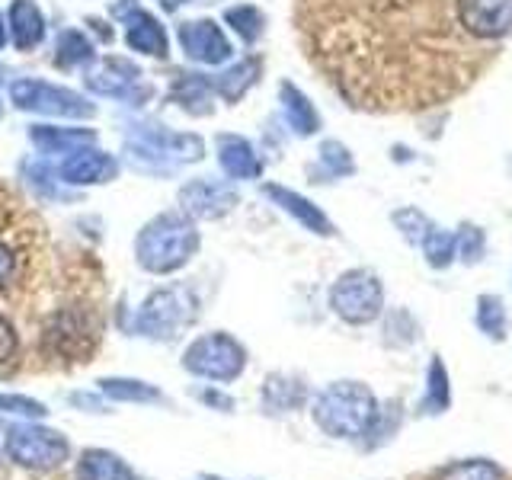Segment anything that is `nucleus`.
Returning <instances> with one entry per match:
<instances>
[{
	"label": "nucleus",
	"instance_id": "nucleus-17",
	"mask_svg": "<svg viewBox=\"0 0 512 480\" xmlns=\"http://www.w3.org/2000/svg\"><path fill=\"white\" fill-rule=\"evenodd\" d=\"M279 96H282V112H285L288 128L301 138L314 135L320 128V116H317V109L311 106L308 96H304L295 84H288V80L279 87Z\"/></svg>",
	"mask_w": 512,
	"mask_h": 480
},
{
	"label": "nucleus",
	"instance_id": "nucleus-27",
	"mask_svg": "<svg viewBox=\"0 0 512 480\" xmlns=\"http://www.w3.org/2000/svg\"><path fill=\"white\" fill-rule=\"evenodd\" d=\"M452 404V388H448V375L442 359H432L429 365V381H426V397H423V410L429 413H442Z\"/></svg>",
	"mask_w": 512,
	"mask_h": 480
},
{
	"label": "nucleus",
	"instance_id": "nucleus-4",
	"mask_svg": "<svg viewBox=\"0 0 512 480\" xmlns=\"http://www.w3.org/2000/svg\"><path fill=\"white\" fill-rule=\"evenodd\" d=\"M4 455L26 471H55L71 455V442L58 429L39 423H13L4 429Z\"/></svg>",
	"mask_w": 512,
	"mask_h": 480
},
{
	"label": "nucleus",
	"instance_id": "nucleus-6",
	"mask_svg": "<svg viewBox=\"0 0 512 480\" xmlns=\"http://www.w3.org/2000/svg\"><path fill=\"white\" fill-rule=\"evenodd\" d=\"M330 308L352 327L372 324L384 308V288L372 269H349L330 288Z\"/></svg>",
	"mask_w": 512,
	"mask_h": 480
},
{
	"label": "nucleus",
	"instance_id": "nucleus-11",
	"mask_svg": "<svg viewBox=\"0 0 512 480\" xmlns=\"http://www.w3.org/2000/svg\"><path fill=\"white\" fill-rule=\"evenodd\" d=\"M180 202H183V212H189L192 218H221L237 205V192L224 183L196 180L183 186Z\"/></svg>",
	"mask_w": 512,
	"mask_h": 480
},
{
	"label": "nucleus",
	"instance_id": "nucleus-9",
	"mask_svg": "<svg viewBox=\"0 0 512 480\" xmlns=\"http://www.w3.org/2000/svg\"><path fill=\"white\" fill-rule=\"evenodd\" d=\"M10 96L20 109L48 112V116H93V106H87L77 93L42 84V80H16Z\"/></svg>",
	"mask_w": 512,
	"mask_h": 480
},
{
	"label": "nucleus",
	"instance_id": "nucleus-8",
	"mask_svg": "<svg viewBox=\"0 0 512 480\" xmlns=\"http://www.w3.org/2000/svg\"><path fill=\"white\" fill-rule=\"evenodd\" d=\"M96 324L90 320L87 311L80 308H64L61 314H55L52 320L45 324L42 330V343L45 349L52 352V356H61V359H84L93 352L96 346Z\"/></svg>",
	"mask_w": 512,
	"mask_h": 480
},
{
	"label": "nucleus",
	"instance_id": "nucleus-23",
	"mask_svg": "<svg viewBox=\"0 0 512 480\" xmlns=\"http://www.w3.org/2000/svg\"><path fill=\"white\" fill-rule=\"evenodd\" d=\"M260 71H263V61L256 58V55H250V58H244V61H237L231 71L218 74L215 90H218L228 103H237L240 96H244V93L256 84V77H260Z\"/></svg>",
	"mask_w": 512,
	"mask_h": 480
},
{
	"label": "nucleus",
	"instance_id": "nucleus-25",
	"mask_svg": "<svg viewBox=\"0 0 512 480\" xmlns=\"http://www.w3.org/2000/svg\"><path fill=\"white\" fill-rule=\"evenodd\" d=\"M423 253H426V263L432 266V269H445V266H452V260H455V253H458V240H455V234L452 231H442V228H432L426 231V237H423Z\"/></svg>",
	"mask_w": 512,
	"mask_h": 480
},
{
	"label": "nucleus",
	"instance_id": "nucleus-22",
	"mask_svg": "<svg viewBox=\"0 0 512 480\" xmlns=\"http://www.w3.org/2000/svg\"><path fill=\"white\" fill-rule=\"evenodd\" d=\"M100 394L109 400H119V404H157L164 400L154 384L138 381V378H100Z\"/></svg>",
	"mask_w": 512,
	"mask_h": 480
},
{
	"label": "nucleus",
	"instance_id": "nucleus-29",
	"mask_svg": "<svg viewBox=\"0 0 512 480\" xmlns=\"http://www.w3.org/2000/svg\"><path fill=\"white\" fill-rule=\"evenodd\" d=\"M90 58H93V52H90V42L84 39V32H77V29L61 32L58 48H55V64H61V68H71V64L90 61Z\"/></svg>",
	"mask_w": 512,
	"mask_h": 480
},
{
	"label": "nucleus",
	"instance_id": "nucleus-28",
	"mask_svg": "<svg viewBox=\"0 0 512 480\" xmlns=\"http://www.w3.org/2000/svg\"><path fill=\"white\" fill-rule=\"evenodd\" d=\"M224 20H228L231 26H234V32L244 42H256L263 36V26H266V20H263V13L256 10L253 4H240V7H231L228 13H224Z\"/></svg>",
	"mask_w": 512,
	"mask_h": 480
},
{
	"label": "nucleus",
	"instance_id": "nucleus-38",
	"mask_svg": "<svg viewBox=\"0 0 512 480\" xmlns=\"http://www.w3.org/2000/svg\"><path fill=\"white\" fill-rule=\"evenodd\" d=\"M196 480H221V477H215V474H199Z\"/></svg>",
	"mask_w": 512,
	"mask_h": 480
},
{
	"label": "nucleus",
	"instance_id": "nucleus-10",
	"mask_svg": "<svg viewBox=\"0 0 512 480\" xmlns=\"http://www.w3.org/2000/svg\"><path fill=\"white\" fill-rule=\"evenodd\" d=\"M180 45L192 61H202V64H221V61H228L234 52L228 36H224L221 26L212 20L183 23L180 26Z\"/></svg>",
	"mask_w": 512,
	"mask_h": 480
},
{
	"label": "nucleus",
	"instance_id": "nucleus-12",
	"mask_svg": "<svg viewBox=\"0 0 512 480\" xmlns=\"http://www.w3.org/2000/svg\"><path fill=\"white\" fill-rule=\"evenodd\" d=\"M263 192L282 208V212H288L292 218H298L311 234H320V237H333V234H336L333 221H330L324 212H320V208H317L314 202H308L304 196H298V192L285 189V186H276V183H266Z\"/></svg>",
	"mask_w": 512,
	"mask_h": 480
},
{
	"label": "nucleus",
	"instance_id": "nucleus-19",
	"mask_svg": "<svg viewBox=\"0 0 512 480\" xmlns=\"http://www.w3.org/2000/svg\"><path fill=\"white\" fill-rule=\"evenodd\" d=\"M29 138L39 144L42 151L48 154H74L77 148H84V144H90L96 135L90 132V128H52V125H36L29 132Z\"/></svg>",
	"mask_w": 512,
	"mask_h": 480
},
{
	"label": "nucleus",
	"instance_id": "nucleus-37",
	"mask_svg": "<svg viewBox=\"0 0 512 480\" xmlns=\"http://www.w3.org/2000/svg\"><path fill=\"white\" fill-rule=\"evenodd\" d=\"M4 42H7V29H4V20H0V48H4Z\"/></svg>",
	"mask_w": 512,
	"mask_h": 480
},
{
	"label": "nucleus",
	"instance_id": "nucleus-24",
	"mask_svg": "<svg viewBox=\"0 0 512 480\" xmlns=\"http://www.w3.org/2000/svg\"><path fill=\"white\" fill-rule=\"evenodd\" d=\"M176 100L183 103V109L205 116V112H212V106H208V100H212V80H205L202 74H183V80L176 84Z\"/></svg>",
	"mask_w": 512,
	"mask_h": 480
},
{
	"label": "nucleus",
	"instance_id": "nucleus-2",
	"mask_svg": "<svg viewBox=\"0 0 512 480\" xmlns=\"http://www.w3.org/2000/svg\"><path fill=\"white\" fill-rule=\"evenodd\" d=\"M378 420V400L362 381H336L314 400V423L333 439H359Z\"/></svg>",
	"mask_w": 512,
	"mask_h": 480
},
{
	"label": "nucleus",
	"instance_id": "nucleus-39",
	"mask_svg": "<svg viewBox=\"0 0 512 480\" xmlns=\"http://www.w3.org/2000/svg\"><path fill=\"white\" fill-rule=\"evenodd\" d=\"M0 448H4V429H0Z\"/></svg>",
	"mask_w": 512,
	"mask_h": 480
},
{
	"label": "nucleus",
	"instance_id": "nucleus-20",
	"mask_svg": "<svg viewBox=\"0 0 512 480\" xmlns=\"http://www.w3.org/2000/svg\"><path fill=\"white\" fill-rule=\"evenodd\" d=\"M308 397V388L298 381V378H288V375H272L266 378V388H263V404L269 413H288V410H298Z\"/></svg>",
	"mask_w": 512,
	"mask_h": 480
},
{
	"label": "nucleus",
	"instance_id": "nucleus-14",
	"mask_svg": "<svg viewBox=\"0 0 512 480\" xmlns=\"http://www.w3.org/2000/svg\"><path fill=\"white\" fill-rule=\"evenodd\" d=\"M116 176V160L103 151H74L61 164L64 183H106Z\"/></svg>",
	"mask_w": 512,
	"mask_h": 480
},
{
	"label": "nucleus",
	"instance_id": "nucleus-15",
	"mask_svg": "<svg viewBox=\"0 0 512 480\" xmlns=\"http://www.w3.org/2000/svg\"><path fill=\"white\" fill-rule=\"evenodd\" d=\"M77 480H138L135 471L116 455L106 452V448H87L77 458Z\"/></svg>",
	"mask_w": 512,
	"mask_h": 480
},
{
	"label": "nucleus",
	"instance_id": "nucleus-33",
	"mask_svg": "<svg viewBox=\"0 0 512 480\" xmlns=\"http://www.w3.org/2000/svg\"><path fill=\"white\" fill-rule=\"evenodd\" d=\"M16 352H20V336H16L10 320L0 314V375H7L13 368Z\"/></svg>",
	"mask_w": 512,
	"mask_h": 480
},
{
	"label": "nucleus",
	"instance_id": "nucleus-3",
	"mask_svg": "<svg viewBox=\"0 0 512 480\" xmlns=\"http://www.w3.org/2000/svg\"><path fill=\"white\" fill-rule=\"evenodd\" d=\"M199 250V231L183 215H160L151 224H144L135 240L138 263L154 272V276H167V272L183 269Z\"/></svg>",
	"mask_w": 512,
	"mask_h": 480
},
{
	"label": "nucleus",
	"instance_id": "nucleus-7",
	"mask_svg": "<svg viewBox=\"0 0 512 480\" xmlns=\"http://www.w3.org/2000/svg\"><path fill=\"white\" fill-rule=\"evenodd\" d=\"M183 368L208 381H234L247 368V349L231 333H205L183 352Z\"/></svg>",
	"mask_w": 512,
	"mask_h": 480
},
{
	"label": "nucleus",
	"instance_id": "nucleus-34",
	"mask_svg": "<svg viewBox=\"0 0 512 480\" xmlns=\"http://www.w3.org/2000/svg\"><path fill=\"white\" fill-rule=\"evenodd\" d=\"M16 266H20V256L7 240H0V288H7L16 279Z\"/></svg>",
	"mask_w": 512,
	"mask_h": 480
},
{
	"label": "nucleus",
	"instance_id": "nucleus-21",
	"mask_svg": "<svg viewBox=\"0 0 512 480\" xmlns=\"http://www.w3.org/2000/svg\"><path fill=\"white\" fill-rule=\"evenodd\" d=\"M356 170V160H352L349 148L340 141H324L317 151V167H311L314 183H330V180H340V176H349Z\"/></svg>",
	"mask_w": 512,
	"mask_h": 480
},
{
	"label": "nucleus",
	"instance_id": "nucleus-36",
	"mask_svg": "<svg viewBox=\"0 0 512 480\" xmlns=\"http://www.w3.org/2000/svg\"><path fill=\"white\" fill-rule=\"evenodd\" d=\"M160 4H164L167 10H176V7H180V4H189V0H160Z\"/></svg>",
	"mask_w": 512,
	"mask_h": 480
},
{
	"label": "nucleus",
	"instance_id": "nucleus-13",
	"mask_svg": "<svg viewBox=\"0 0 512 480\" xmlns=\"http://www.w3.org/2000/svg\"><path fill=\"white\" fill-rule=\"evenodd\" d=\"M218 164L221 170L234 176V180H256L263 173V164L256 151L250 148L247 138H237V135H221L218 138Z\"/></svg>",
	"mask_w": 512,
	"mask_h": 480
},
{
	"label": "nucleus",
	"instance_id": "nucleus-16",
	"mask_svg": "<svg viewBox=\"0 0 512 480\" xmlns=\"http://www.w3.org/2000/svg\"><path fill=\"white\" fill-rule=\"evenodd\" d=\"M45 36V20L32 0H13L10 4V39L20 52L36 48Z\"/></svg>",
	"mask_w": 512,
	"mask_h": 480
},
{
	"label": "nucleus",
	"instance_id": "nucleus-5",
	"mask_svg": "<svg viewBox=\"0 0 512 480\" xmlns=\"http://www.w3.org/2000/svg\"><path fill=\"white\" fill-rule=\"evenodd\" d=\"M199 317V298L186 285H167L141 304L135 330L151 340H176Z\"/></svg>",
	"mask_w": 512,
	"mask_h": 480
},
{
	"label": "nucleus",
	"instance_id": "nucleus-31",
	"mask_svg": "<svg viewBox=\"0 0 512 480\" xmlns=\"http://www.w3.org/2000/svg\"><path fill=\"white\" fill-rule=\"evenodd\" d=\"M0 413H10V416H26V420H42L48 413L45 404L23 394H0Z\"/></svg>",
	"mask_w": 512,
	"mask_h": 480
},
{
	"label": "nucleus",
	"instance_id": "nucleus-32",
	"mask_svg": "<svg viewBox=\"0 0 512 480\" xmlns=\"http://www.w3.org/2000/svg\"><path fill=\"white\" fill-rule=\"evenodd\" d=\"M455 240H458L461 256L468 263H477L480 256H484V250H487V237H484V231H480V228H474V224H464V228L455 234Z\"/></svg>",
	"mask_w": 512,
	"mask_h": 480
},
{
	"label": "nucleus",
	"instance_id": "nucleus-30",
	"mask_svg": "<svg viewBox=\"0 0 512 480\" xmlns=\"http://www.w3.org/2000/svg\"><path fill=\"white\" fill-rule=\"evenodd\" d=\"M394 224L400 228V234H404L416 247L423 244L426 231L432 228V221L420 212V208H404V212H394Z\"/></svg>",
	"mask_w": 512,
	"mask_h": 480
},
{
	"label": "nucleus",
	"instance_id": "nucleus-35",
	"mask_svg": "<svg viewBox=\"0 0 512 480\" xmlns=\"http://www.w3.org/2000/svg\"><path fill=\"white\" fill-rule=\"evenodd\" d=\"M199 400L208 407H221V410H231L234 400L228 394H218V391H199Z\"/></svg>",
	"mask_w": 512,
	"mask_h": 480
},
{
	"label": "nucleus",
	"instance_id": "nucleus-1",
	"mask_svg": "<svg viewBox=\"0 0 512 480\" xmlns=\"http://www.w3.org/2000/svg\"><path fill=\"white\" fill-rule=\"evenodd\" d=\"M320 68L368 112H410L468 90L512 32V0H304Z\"/></svg>",
	"mask_w": 512,
	"mask_h": 480
},
{
	"label": "nucleus",
	"instance_id": "nucleus-26",
	"mask_svg": "<svg viewBox=\"0 0 512 480\" xmlns=\"http://www.w3.org/2000/svg\"><path fill=\"white\" fill-rule=\"evenodd\" d=\"M477 327H480V333H487L490 340H503V336H506V330H509L506 304L496 295L477 298Z\"/></svg>",
	"mask_w": 512,
	"mask_h": 480
},
{
	"label": "nucleus",
	"instance_id": "nucleus-18",
	"mask_svg": "<svg viewBox=\"0 0 512 480\" xmlns=\"http://www.w3.org/2000/svg\"><path fill=\"white\" fill-rule=\"evenodd\" d=\"M128 23H132V26H128V45H132L135 52L154 55V58L167 55V32L160 29V23L154 20L151 13L135 10V16Z\"/></svg>",
	"mask_w": 512,
	"mask_h": 480
},
{
	"label": "nucleus",
	"instance_id": "nucleus-40",
	"mask_svg": "<svg viewBox=\"0 0 512 480\" xmlns=\"http://www.w3.org/2000/svg\"><path fill=\"white\" fill-rule=\"evenodd\" d=\"M410 480H423V474L420 477H410ZM509 480H512V474H509Z\"/></svg>",
	"mask_w": 512,
	"mask_h": 480
}]
</instances>
